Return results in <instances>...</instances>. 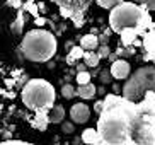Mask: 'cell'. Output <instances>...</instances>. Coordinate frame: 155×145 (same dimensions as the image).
I'll list each match as a JSON object with an SVG mask.
<instances>
[{
    "label": "cell",
    "mask_w": 155,
    "mask_h": 145,
    "mask_svg": "<svg viewBox=\"0 0 155 145\" xmlns=\"http://www.w3.org/2000/svg\"><path fill=\"white\" fill-rule=\"evenodd\" d=\"M138 120L137 103L118 94H107L99 113L97 133L104 145H135L133 128Z\"/></svg>",
    "instance_id": "cell-1"
},
{
    "label": "cell",
    "mask_w": 155,
    "mask_h": 145,
    "mask_svg": "<svg viewBox=\"0 0 155 145\" xmlns=\"http://www.w3.org/2000/svg\"><path fill=\"white\" fill-rule=\"evenodd\" d=\"M109 27L119 32L124 27H135L138 36H143L148 29L155 27L148 10L135 2H119L114 5L109 14Z\"/></svg>",
    "instance_id": "cell-2"
},
{
    "label": "cell",
    "mask_w": 155,
    "mask_h": 145,
    "mask_svg": "<svg viewBox=\"0 0 155 145\" xmlns=\"http://www.w3.org/2000/svg\"><path fill=\"white\" fill-rule=\"evenodd\" d=\"M56 48V38L46 29H31L21 43L22 55L31 62H48L55 56Z\"/></svg>",
    "instance_id": "cell-3"
},
{
    "label": "cell",
    "mask_w": 155,
    "mask_h": 145,
    "mask_svg": "<svg viewBox=\"0 0 155 145\" xmlns=\"http://www.w3.org/2000/svg\"><path fill=\"white\" fill-rule=\"evenodd\" d=\"M55 87L45 79H31L22 89V103L32 111L50 109L55 104Z\"/></svg>",
    "instance_id": "cell-4"
},
{
    "label": "cell",
    "mask_w": 155,
    "mask_h": 145,
    "mask_svg": "<svg viewBox=\"0 0 155 145\" xmlns=\"http://www.w3.org/2000/svg\"><path fill=\"white\" fill-rule=\"evenodd\" d=\"M148 91L155 92V65L141 67L133 75H130L123 87V97L137 103Z\"/></svg>",
    "instance_id": "cell-5"
},
{
    "label": "cell",
    "mask_w": 155,
    "mask_h": 145,
    "mask_svg": "<svg viewBox=\"0 0 155 145\" xmlns=\"http://www.w3.org/2000/svg\"><path fill=\"white\" fill-rule=\"evenodd\" d=\"M91 0H61L60 2V14L61 17H68L73 21V24L80 27L84 24V14L89 9Z\"/></svg>",
    "instance_id": "cell-6"
},
{
    "label": "cell",
    "mask_w": 155,
    "mask_h": 145,
    "mask_svg": "<svg viewBox=\"0 0 155 145\" xmlns=\"http://www.w3.org/2000/svg\"><path fill=\"white\" fill-rule=\"evenodd\" d=\"M141 46L145 48V56L143 58L148 62H153L155 63V27L148 29V31L143 34V39H141Z\"/></svg>",
    "instance_id": "cell-7"
},
{
    "label": "cell",
    "mask_w": 155,
    "mask_h": 145,
    "mask_svg": "<svg viewBox=\"0 0 155 145\" xmlns=\"http://www.w3.org/2000/svg\"><path fill=\"white\" fill-rule=\"evenodd\" d=\"M111 75L118 80H123V79H128L130 73H131V67L126 60H114L113 65H111Z\"/></svg>",
    "instance_id": "cell-8"
},
{
    "label": "cell",
    "mask_w": 155,
    "mask_h": 145,
    "mask_svg": "<svg viewBox=\"0 0 155 145\" xmlns=\"http://www.w3.org/2000/svg\"><path fill=\"white\" fill-rule=\"evenodd\" d=\"M70 118L75 123H85L91 118V109H89L87 104H84V103H77V104H73L72 109H70Z\"/></svg>",
    "instance_id": "cell-9"
},
{
    "label": "cell",
    "mask_w": 155,
    "mask_h": 145,
    "mask_svg": "<svg viewBox=\"0 0 155 145\" xmlns=\"http://www.w3.org/2000/svg\"><path fill=\"white\" fill-rule=\"evenodd\" d=\"M32 126L38 128L39 132H45L46 128H48V123H50V118H48V109H39L36 111L34 114V118H32Z\"/></svg>",
    "instance_id": "cell-10"
},
{
    "label": "cell",
    "mask_w": 155,
    "mask_h": 145,
    "mask_svg": "<svg viewBox=\"0 0 155 145\" xmlns=\"http://www.w3.org/2000/svg\"><path fill=\"white\" fill-rule=\"evenodd\" d=\"M118 34H121V45L123 46H131L135 43V39L138 38V32L135 27H124Z\"/></svg>",
    "instance_id": "cell-11"
},
{
    "label": "cell",
    "mask_w": 155,
    "mask_h": 145,
    "mask_svg": "<svg viewBox=\"0 0 155 145\" xmlns=\"http://www.w3.org/2000/svg\"><path fill=\"white\" fill-rule=\"evenodd\" d=\"M82 142L84 143H89V145H101L102 143L97 130H94V128H85V130H84L82 132Z\"/></svg>",
    "instance_id": "cell-12"
},
{
    "label": "cell",
    "mask_w": 155,
    "mask_h": 145,
    "mask_svg": "<svg viewBox=\"0 0 155 145\" xmlns=\"http://www.w3.org/2000/svg\"><path fill=\"white\" fill-rule=\"evenodd\" d=\"M48 118H50V123H61V121H63V118H65L63 106L53 104L50 109H48Z\"/></svg>",
    "instance_id": "cell-13"
},
{
    "label": "cell",
    "mask_w": 155,
    "mask_h": 145,
    "mask_svg": "<svg viewBox=\"0 0 155 145\" xmlns=\"http://www.w3.org/2000/svg\"><path fill=\"white\" fill-rule=\"evenodd\" d=\"M75 94H77L78 97H82V99H94V96H96V86L91 84V82H87L84 86H78Z\"/></svg>",
    "instance_id": "cell-14"
},
{
    "label": "cell",
    "mask_w": 155,
    "mask_h": 145,
    "mask_svg": "<svg viewBox=\"0 0 155 145\" xmlns=\"http://www.w3.org/2000/svg\"><path fill=\"white\" fill-rule=\"evenodd\" d=\"M80 46H82L84 50H97V46H99L97 34L91 32V34H85V36H82V39H80Z\"/></svg>",
    "instance_id": "cell-15"
},
{
    "label": "cell",
    "mask_w": 155,
    "mask_h": 145,
    "mask_svg": "<svg viewBox=\"0 0 155 145\" xmlns=\"http://www.w3.org/2000/svg\"><path fill=\"white\" fill-rule=\"evenodd\" d=\"M84 63H85V67H97L101 62V56L97 55L96 50H84Z\"/></svg>",
    "instance_id": "cell-16"
},
{
    "label": "cell",
    "mask_w": 155,
    "mask_h": 145,
    "mask_svg": "<svg viewBox=\"0 0 155 145\" xmlns=\"http://www.w3.org/2000/svg\"><path fill=\"white\" fill-rule=\"evenodd\" d=\"M82 55H84V48H82V46H73L72 50H70V53L67 55V63L73 65L77 60L82 58Z\"/></svg>",
    "instance_id": "cell-17"
},
{
    "label": "cell",
    "mask_w": 155,
    "mask_h": 145,
    "mask_svg": "<svg viewBox=\"0 0 155 145\" xmlns=\"http://www.w3.org/2000/svg\"><path fill=\"white\" fill-rule=\"evenodd\" d=\"M22 27H24V12H22V10H19L17 17H15V21L12 22L10 29H12L14 34H21V32H22Z\"/></svg>",
    "instance_id": "cell-18"
},
{
    "label": "cell",
    "mask_w": 155,
    "mask_h": 145,
    "mask_svg": "<svg viewBox=\"0 0 155 145\" xmlns=\"http://www.w3.org/2000/svg\"><path fill=\"white\" fill-rule=\"evenodd\" d=\"M87 82H91V73L87 72V70H80L77 73V84L78 86H84Z\"/></svg>",
    "instance_id": "cell-19"
},
{
    "label": "cell",
    "mask_w": 155,
    "mask_h": 145,
    "mask_svg": "<svg viewBox=\"0 0 155 145\" xmlns=\"http://www.w3.org/2000/svg\"><path fill=\"white\" fill-rule=\"evenodd\" d=\"M61 96H63L65 99H72V97H75V89L70 84H65L61 87Z\"/></svg>",
    "instance_id": "cell-20"
},
{
    "label": "cell",
    "mask_w": 155,
    "mask_h": 145,
    "mask_svg": "<svg viewBox=\"0 0 155 145\" xmlns=\"http://www.w3.org/2000/svg\"><path fill=\"white\" fill-rule=\"evenodd\" d=\"M97 5L102 7V9H113L114 5H118L119 2H123V0H96Z\"/></svg>",
    "instance_id": "cell-21"
},
{
    "label": "cell",
    "mask_w": 155,
    "mask_h": 145,
    "mask_svg": "<svg viewBox=\"0 0 155 145\" xmlns=\"http://www.w3.org/2000/svg\"><path fill=\"white\" fill-rule=\"evenodd\" d=\"M138 5L145 7L147 10H155V0H135Z\"/></svg>",
    "instance_id": "cell-22"
},
{
    "label": "cell",
    "mask_w": 155,
    "mask_h": 145,
    "mask_svg": "<svg viewBox=\"0 0 155 145\" xmlns=\"http://www.w3.org/2000/svg\"><path fill=\"white\" fill-rule=\"evenodd\" d=\"M97 48H99V51H97V55H99L101 58H109V55H111L109 46H107V45H99Z\"/></svg>",
    "instance_id": "cell-23"
},
{
    "label": "cell",
    "mask_w": 155,
    "mask_h": 145,
    "mask_svg": "<svg viewBox=\"0 0 155 145\" xmlns=\"http://www.w3.org/2000/svg\"><path fill=\"white\" fill-rule=\"evenodd\" d=\"M24 9L28 10V12H31L32 15H38V5L32 2V0H28V2H24Z\"/></svg>",
    "instance_id": "cell-24"
},
{
    "label": "cell",
    "mask_w": 155,
    "mask_h": 145,
    "mask_svg": "<svg viewBox=\"0 0 155 145\" xmlns=\"http://www.w3.org/2000/svg\"><path fill=\"white\" fill-rule=\"evenodd\" d=\"M73 130H75V126H73L70 121L61 123V132H63V133H73Z\"/></svg>",
    "instance_id": "cell-25"
},
{
    "label": "cell",
    "mask_w": 155,
    "mask_h": 145,
    "mask_svg": "<svg viewBox=\"0 0 155 145\" xmlns=\"http://www.w3.org/2000/svg\"><path fill=\"white\" fill-rule=\"evenodd\" d=\"M109 80H111V72L102 70V73H101V82L102 84H109Z\"/></svg>",
    "instance_id": "cell-26"
},
{
    "label": "cell",
    "mask_w": 155,
    "mask_h": 145,
    "mask_svg": "<svg viewBox=\"0 0 155 145\" xmlns=\"http://www.w3.org/2000/svg\"><path fill=\"white\" fill-rule=\"evenodd\" d=\"M2 145H28V142H22V140H4Z\"/></svg>",
    "instance_id": "cell-27"
},
{
    "label": "cell",
    "mask_w": 155,
    "mask_h": 145,
    "mask_svg": "<svg viewBox=\"0 0 155 145\" xmlns=\"http://www.w3.org/2000/svg\"><path fill=\"white\" fill-rule=\"evenodd\" d=\"M101 109H102V101H97L96 104H94V111H96V113H101Z\"/></svg>",
    "instance_id": "cell-28"
},
{
    "label": "cell",
    "mask_w": 155,
    "mask_h": 145,
    "mask_svg": "<svg viewBox=\"0 0 155 145\" xmlns=\"http://www.w3.org/2000/svg\"><path fill=\"white\" fill-rule=\"evenodd\" d=\"M9 5H12V7H21V0H9Z\"/></svg>",
    "instance_id": "cell-29"
},
{
    "label": "cell",
    "mask_w": 155,
    "mask_h": 145,
    "mask_svg": "<svg viewBox=\"0 0 155 145\" xmlns=\"http://www.w3.org/2000/svg\"><path fill=\"white\" fill-rule=\"evenodd\" d=\"M99 45H107V36H97Z\"/></svg>",
    "instance_id": "cell-30"
},
{
    "label": "cell",
    "mask_w": 155,
    "mask_h": 145,
    "mask_svg": "<svg viewBox=\"0 0 155 145\" xmlns=\"http://www.w3.org/2000/svg\"><path fill=\"white\" fill-rule=\"evenodd\" d=\"M36 24H38V26H43V24H45V19H43V17H36Z\"/></svg>",
    "instance_id": "cell-31"
},
{
    "label": "cell",
    "mask_w": 155,
    "mask_h": 145,
    "mask_svg": "<svg viewBox=\"0 0 155 145\" xmlns=\"http://www.w3.org/2000/svg\"><path fill=\"white\" fill-rule=\"evenodd\" d=\"M77 70L80 72V70H85V63H82V65H77Z\"/></svg>",
    "instance_id": "cell-32"
},
{
    "label": "cell",
    "mask_w": 155,
    "mask_h": 145,
    "mask_svg": "<svg viewBox=\"0 0 155 145\" xmlns=\"http://www.w3.org/2000/svg\"><path fill=\"white\" fill-rule=\"evenodd\" d=\"M53 2H56V4H60V2H61V0H53Z\"/></svg>",
    "instance_id": "cell-33"
}]
</instances>
